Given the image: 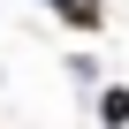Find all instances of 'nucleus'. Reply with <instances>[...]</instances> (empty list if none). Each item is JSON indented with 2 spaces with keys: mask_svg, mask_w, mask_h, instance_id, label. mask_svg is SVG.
I'll list each match as a JSON object with an SVG mask.
<instances>
[{
  "mask_svg": "<svg viewBox=\"0 0 129 129\" xmlns=\"http://www.w3.org/2000/svg\"><path fill=\"white\" fill-rule=\"evenodd\" d=\"M99 129H129V84H106L99 91Z\"/></svg>",
  "mask_w": 129,
  "mask_h": 129,
  "instance_id": "nucleus-1",
  "label": "nucleus"
},
{
  "mask_svg": "<svg viewBox=\"0 0 129 129\" xmlns=\"http://www.w3.org/2000/svg\"><path fill=\"white\" fill-rule=\"evenodd\" d=\"M46 8L61 15V23H76V30H99L106 15H99V0H46Z\"/></svg>",
  "mask_w": 129,
  "mask_h": 129,
  "instance_id": "nucleus-2",
  "label": "nucleus"
}]
</instances>
